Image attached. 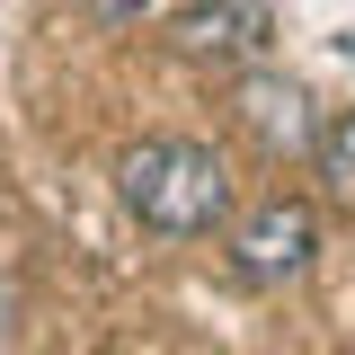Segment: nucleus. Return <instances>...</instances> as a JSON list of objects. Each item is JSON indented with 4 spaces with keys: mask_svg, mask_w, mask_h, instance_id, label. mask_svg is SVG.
<instances>
[{
    "mask_svg": "<svg viewBox=\"0 0 355 355\" xmlns=\"http://www.w3.org/2000/svg\"><path fill=\"white\" fill-rule=\"evenodd\" d=\"M266 44H275V18L258 0H196L169 18V53L196 71H249V62H266Z\"/></svg>",
    "mask_w": 355,
    "mask_h": 355,
    "instance_id": "f03ea898",
    "label": "nucleus"
},
{
    "mask_svg": "<svg viewBox=\"0 0 355 355\" xmlns=\"http://www.w3.org/2000/svg\"><path fill=\"white\" fill-rule=\"evenodd\" d=\"M311 160H320V187H329L338 205H355V107L311 133Z\"/></svg>",
    "mask_w": 355,
    "mask_h": 355,
    "instance_id": "39448f33",
    "label": "nucleus"
},
{
    "mask_svg": "<svg viewBox=\"0 0 355 355\" xmlns=\"http://www.w3.org/2000/svg\"><path fill=\"white\" fill-rule=\"evenodd\" d=\"M160 0H89V18H107V27H142Z\"/></svg>",
    "mask_w": 355,
    "mask_h": 355,
    "instance_id": "423d86ee",
    "label": "nucleus"
},
{
    "mask_svg": "<svg viewBox=\"0 0 355 355\" xmlns=\"http://www.w3.org/2000/svg\"><path fill=\"white\" fill-rule=\"evenodd\" d=\"M311 258H320V222H311V205H293V196L258 205V214L231 231V266H240V284H293Z\"/></svg>",
    "mask_w": 355,
    "mask_h": 355,
    "instance_id": "7ed1b4c3",
    "label": "nucleus"
},
{
    "mask_svg": "<svg viewBox=\"0 0 355 355\" xmlns=\"http://www.w3.org/2000/svg\"><path fill=\"white\" fill-rule=\"evenodd\" d=\"M231 116L249 125V142H258L266 160H293V151H311V133H320V116H311V89L284 80V71H231Z\"/></svg>",
    "mask_w": 355,
    "mask_h": 355,
    "instance_id": "20e7f679",
    "label": "nucleus"
},
{
    "mask_svg": "<svg viewBox=\"0 0 355 355\" xmlns=\"http://www.w3.org/2000/svg\"><path fill=\"white\" fill-rule=\"evenodd\" d=\"M9 329H18V284L0 275V338H9Z\"/></svg>",
    "mask_w": 355,
    "mask_h": 355,
    "instance_id": "0eeeda50",
    "label": "nucleus"
},
{
    "mask_svg": "<svg viewBox=\"0 0 355 355\" xmlns=\"http://www.w3.org/2000/svg\"><path fill=\"white\" fill-rule=\"evenodd\" d=\"M116 196H125V214L142 222V231L196 240V231H214V222L231 214V169H222L205 142H187V133H151V142L125 151Z\"/></svg>",
    "mask_w": 355,
    "mask_h": 355,
    "instance_id": "f257e3e1",
    "label": "nucleus"
}]
</instances>
